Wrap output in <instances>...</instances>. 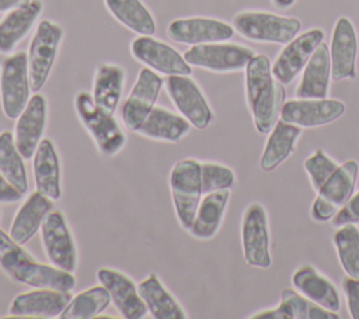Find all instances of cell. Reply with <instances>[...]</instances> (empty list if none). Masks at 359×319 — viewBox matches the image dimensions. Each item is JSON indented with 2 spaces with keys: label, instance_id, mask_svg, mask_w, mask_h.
I'll return each mask as SVG.
<instances>
[{
  "label": "cell",
  "instance_id": "30bf717a",
  "mask_svg": "<svg viewBox=\"0 0 359 319\" xmlns=\"http://www.w3.org/2000/svg\"><path fill=\"white\" fill-rule=\"evenodd\" d=\"M164 90L178 112L196 129H206L213 121V111L199 84L187 74L165 76Z\"/></svg>",
  "mask_w": 359,
  "mask_h": 319
},
{
  "label": "cell",
  "instance_id": "ac0fdd59",
  "mask_svg": "<svg viewBox=\"0 0 359 319\" xmlns=\"http://www.w3.org/2000/svg\"><path fill=\"white\" fill-rule=\"evenodd\" d=\"M48 122V100L41 93H32L28 104L15 118L14 142L24 159H32L38 145L43 139Z\"/></svg>",
  "mask_w": 359,
  "mask_h": 319
},
{
  "label": "cell",
  "instance_id": "1f68e13d",
  "mask_svg": "<svg viewBox=\"0 0 359 319\" xmlns=\"http://www.w3.org/2000/svg\"><path fill=\"white\" fill-rule=\"evenodd\" d=\"M108 13L125 28L137 35H154L157 24L142 0H104Z\"/></svg>",
  "mask_w": 359,
  "mask_h": 319
},
{
  "label": "cell",
  "instance_id": "5bb4252c",
  "mask_svg": "<svg viewBox=\"0 0 359 319\" xmlns=\"http://www.w3.org/2000/svg\"><path fill=\"white\" fill-rule=\"evenodd\" d=\"M164 87L163 77L149 67H142L136 80L121 105V121L123 126L135 132L154 108L158 94Z\"/></svg>",
  "mask_w": 359,
  "mask_h": 319
},
{
  "label": "cell",
  "instance_id": "d4e9b609",
  "mask_svg": "<svg viewBox=\"0 0 359 319\" xmlns=\"http://www.w3.org/2000/svg\"><path fill=\"white\" fill-rule=\"evenodd\" d=\"M292 284L296 291L320 306L332 312L341 309V297L337 287L313 266H299L292 274Z\"/></svg>",
  "mask_w": 359,
  "mask_h": 319
},
{
  "label": "cell",
  "instance_id": "277c9868",
  "mask_svg": "<svg viewBox=\"0 0 359 319\" xmlns=\"http://www.w3.org/2000/svg\"><path fill=\"white\" fill-rule=\"evenodd\" d=\"M168 184L177 221L184 230H189L203 195L201 162L192 157L177 160L171 167Z\"/></svg>",
  "mask_w": 359,
  "mask_h": 319
},
{
  "label": "cell",
  "instance_id": "83f0119b",
  "mask_svg": "<svg viewBox=\"0 0 359 319\" xmlns=\"http://www.w3.org/2000/svg\"><path fill=\"white\" fill-rule=\"evenodd\" d=\"M125 80L126 73L121 65L114 62L100 63L95 67L91 84L94 101L109 114H115L122 100Z\"/></svg>",
  "mask_w": 359,
  "mask_h": 319
},
{
  "label": "cell",
  "instance_id": "e575fe53",
  "mask_svg": "<svg viewBox=\"0 0 359 319\" xmlns=\"http://www.w3.org/2000/svg\"><path fill=\"white\" fill-rule=\"evenodd\" d=\"M339 264L345 275L359 278V228L355 223L338 226L332 235Z\"/></svg>",
  "mask_w": 359,
  "mask_h": 319
},
{
  "label": "cell",
  "instance_id": "ee69618b",
  "mask_svg": "<svg viewBox=\"0 0 359 319\" xmlns=\"http://www.w3.org/2000/svg\"><path fill=\"white\" fill-rule=\"evenodd\" d=\"M294 3H296V0H272V4L280 10H286V8L292 7Z\"/></svg>",
  "mask_w": 359,
  "mask_h": 319
},
{
  "label": "cell",
  "instance_id": "60d3db41",
  "mask_svg": "<svg viewBox=\"0 0 359 319\" xmlns=\"http://www.w3.org/2000/svg\"><path fill=\"white\" fill-rule=\"evenodd\" d=\"M24 194L18 191L1 173H0V204H14L22 200Z\"/></svg>",
  "mask_w": 359,
  "mask_h": 319
},
{
  "label": "cell",
  "instance_id": "b9f144b4",
  "mask_svg": "<svg viewBox=\"0 0 359 319\" xmlns=\"http://www.w3.org/2000/svg\"><path fill=\"white\" fill-rule=\"evenodd\" d=\"M251 319H292L286 306L280 302L278 306L271 309H264L251 316Z\"/></svg>",
  "mask_w": 359,
  "mask_h": 319
},
{
  "label": "cell",
  "instance_id": "d590c367",
  "mask_svg": "<svg viewBox=\"0 0 359 319\" xmlns=\"http://www.w3.org/2000/svg\"><path fill=\"white\" fill-rule=\"evenodd\" d=\"M280 302L286 306L292 319H338V312L328 311L318 304L310 301L296 289L285 288Z\"/></svg>",
  "mask_w": 359,
  "mask_h": 319
},
{
  "label": "cell",
  "instance_id": "3957f363",
  "mask_svg": "<svg viewBox=\"0 0 359 319\" xmlns=\"http://www.w3.org/2000/svg\"><path fill=\"white\" fill-rule=\"evenodd\" d=\"M73 103L80 124L91 136L98 152L107 157L116 156L126 145V135L114 114L101 108L91 93L86 90L77 91Z\"/></svg>",
  "mask_w": 359,
  "mask_h": 319
},
{
  "label": "cell",
  "instance_id": "f6af8a7d",
  "mask_svg": "<svg viewBox=\"0 0 359 319\" xmlns=\"http://www.w3.org/2000/svg\"><path fill=\"white\" fill-rule=\"evenodd\" d=\"M0 218H1V209H0Z\"/></svg>",
  "mask_w": 359,
  "mask_h": 319
},
{
  "label": "cell",
  "instance_id": "6da1fadb",
  "mask_svg": "<svg viewBox=\"0 0 359 319\" xmlns=\"http://www.w3.org/2000/svg\"><path fill=\"white\" fill-rule=\"evenodd\" d=\"M244 72L245 103L254 126L259 134L268 135L280 118V111L286 101L285 84L275 79L272 63L264 53H255Z\"/></svg>",
  "mask_w": 359,
  "mask_h": 319
},
{
  "label": "cell",
  "instance_id": "52a82bcc",
  "mask_svg": "<svg viewBox=\"0 0 359 319\" xmlns=\"http://www.w3.org/2000/svg\"><path fill=\"white\" fill-rule=\"evenodd\" d=\"M32 89L27 52L15 51L0 62V105L8 119H14L28 104Z\"/></svg>",
  "mask_w": 359,
  "mask_h": 319
},
{
  "label": "cell",
  "instance_id": "4fadbf2b",
  "mask_svg": "<svg viewBox=\"0 0 359 319\" xmlns=\"http://www.w3.org/2000/svg\"><path fill=\"white\" fill-rule=\"evenodd\" d=\"M129 51L135 60L158 74L189 76L192 73V66L182 53L153 35H136L129 44Z\"/></svg>",
  "mask_w": 359,
  "mask_h": 319
},
{
  "label": "cell",
  "instance_id": "f35d334b",
  "mask_svg": "<svg viewBox=\"0 0 359 319\" xmlns=\"http://www.w3.org/2000/svg\"><path fill=\"white\" fill-rule=\"evenodd\" d=\"M331 221L334 228H338L346 223H355V225L359 223V191L351 195L346 204L335 214V216Z\"/></svg>",
  "mask_w": 359,
  "mask_h": 319
},
{
  "label": "cell",
  "instance_id": "74e56055",
  "mask_svg": "<svg viewBox=\"0 0 359 319\" xmlns=\"http://www.w3.org/2000/svg\"><path fill=\"white\" fill-rule=\"evenodd\" d=\"M338 166L339 164L323 149L314 150L303 162V167L309 176L310 185L316 191L328 180V177L338 169Z\"/></svg>",
  "mask_w": 359,
  "mask_h": 319
},
{
  "label": "cell",
  "instance_id": "cb8c5ba5",
  "mask_svg": "<svg viewBox=\"0 0 359 319\" xmlns=\"http://www.w3.org/2000/svg\"><path fill=\"white\" fill-rule=\"evenodd\" d=\"M53 209V201L38 190L28 194L13 216L8 235L20 243H28L41 229L43 219Z\"/></svg>",
  "mask_w": 359,
  "mask_h": 319
},
{
  "label": "cell",
  "instance_id": "484cf974",
  "mask_svg": "<svg viewBox=\"0 0 359 319\" xmlns=\"http://www.w3.org/2000/svg\"><path fill=\"white\" fill-rule=\"evenodd\" d=\"M191 126L192 125L180 112L154 105L135 134L151 141L178 143L189 134Z\"/></svg>",
  "mask_w": 359,
  "mask_h": 319
},
{
  "label": "cell",
  "instance_id": "8992f818",
  "mask_svg": "<svg viewBox=\"0 0 359 319\" xmlns=\"http://www.w3.org/2000/svg\"><path fill=\"white\" fill-rule=\"evenodd\" d=\"M233 27L241 37L250 41L286 45L299 34L302 22L296 17L245 10L234 15Z\"/></svg>",
  "mask_w": 359,
  "mask_h": 319
},
{
  "label": "cell",
  "instance_id": "d6986e66",
  "mask_svg": "<svg viewBox=\"0 0 359 319\" xmlns=\"http://www.w3.org/2000/svg\"><path fill=\"white\" fill-rule=\"evenodd\" d=\"M97 280L102 284L111 297V304L125 319H142L149 311L142 299L137 284L125 273L111 268L100 267L95 273Z\"/></svg>",
  "mask_w": 359,
  "mask_h": 319
},
{
  "label": "cell",
  "instance_id": "9c48e42d",
  "mask_svg": "<svg viewBox=\"0 0 359 319\" xmlns=\"http://www.w3.org/2000/svg\"><path fill=\"white\" fill-rule=\"evenodd\" d=\"M182 55L194 67L213 73H233L244 70L255 52L248 46L223 41L192 45Z\"/></svg>",
  "mask_w": 359,
  "mask_h": 319
},
{
  "label": "cell",
  "instance_id": "8d00e7d4",
  "mask_svg": "<svg viewBox=\"0 0 359 319\" xmlns=\"http://www.w3.org/2000/svg\"><path fill=\"white\" fill-rule=\"evenodd\" d=\"M201 183L203 194L226 188L230 190L236 183V174L223 163L201 162Z\"/></svg>",
  "mask_w": 359,
  "mask_h": 319
},
{
  "label": "cell",
  "instance_id": "ffe728a7",
  "mask_svg": "<svg viewBox=\"0 0 359 319\" xmlns=\"http://www.w3.org/2000/svg\"><path fill=\"white\" fill-rule=\"evenodd\" d=\"M72 297V291L34 288L17 294L8 305L7 315L13 318H59Z\"/></svg>",
  "mask_w": 359,
  "mask_h": 319
},
{
  "label": "cell",
  "instance_id": "9a60e30c",
  "mask_svg": "<svg viewBox=\"0 0 359 319\" xmlns=\"http://www.w3.org/2000/svg\"><path fill=\"white\" fill-rule=\"evenodd\" d=\"M234 32L231 24L213 17H180L167 25V37L172 42L189 46L229 41Z\"/></svg>",
  "mask_w": 359,
  "mask_h": 319
},
{
  "label": "cell",
  "instance_id": "7a4b0ae2",
  "mask_svg": "<svg viewBox=\"0 0 359 319\" xmlns=\"http://www.w3.org/2000/svg\"><path fill=\"white\" fill-rule=\"evenodd\" d=\"M0 268L14 281L32 288H53L72 291L76 287L74 273L41 263L0 229Z\"/></svg>",
  "mask_w": 359,
  "mask_h": 319
},
{
  "label": "cell",
  "instance_id": "ab89813d",
  "mask_svg": "<svg viewBox=\"0 0 359 319\" xmlns=\"http://www.w3.org/2000/svg\"><path fill=\"white\" fill-rule=\"evenodd\" d=\"M346 306L352 319H359V278L345 277L341 282Z\"/></svg>",
  "mask_w": 359,
  "mask_h": 319
},
{
  "label": "cell",
  "instance_id": "f546056e",
  "mask_svg": "<svg viewBox=\"0 0 359 319\" xmlns=\"http://www.w3.org/2000/svg\"><path fill=\"white\" fill-rule=\"evenodd\" d=\"M302 134L303 128L279 118L268 134V139L259 159L261 169L264 171H272L280 166L294 152Z\"/></svg>",
  "mask_w": 359,
  "mask_h": 319
},
{
  "label": "cell",
  "instance_id": "d6a6232c",
  "mask_svg": "<svg viewBox=\"0 0 359 319\" xmlns=\"http://www.w3.org/2000/svg\"><path fill=\"white\" fill-rule=\"evenodd\" d=\"M111 304V297L102 284L91 285L72 297L59 319H91L102 313Z\"/></svg>",
  "mask_w": 359,
  "mask_h": 319
},
{
  "label": "cell",
  "instance_id": "7c38bea8",
  "mask_svg": "<svg viewBox=\"0 0 359 319\" xmlns=\"http://www.w3.org/2000/svg\"><path fill=\"white\" fill-rule=\"evenodd\" d=\"M241 247L248 266L269 268L272 264L271 236L266 209L259 202L250 204L241 218Z\"/></svg>",
  "mask_w": 359,
  "mask_h": 319
},
{
  "label": "cell",
  "instance_id": "f1b7e54d",
  "mask_svg": "<svg viewBox=\"0 0 359 319\" xmlns=\"http://www.w3.org/2000/svg\"><path fill=\"white\" fill-rule=\"evenodd\" d=\"M229 188L203 194V197L199 201L192 226L188 230L191 236L201 240H208L216 236L222 226L226 208L229 205Z\"/></svg>",
  "mask_w": 359,
  "mask_h": 319
},
{
  "label": "cell",
  "instance_id": "4316f807",
  "mask_svg": "<svg viewBox=\"0 0 359 319\" xmlns=\"http://www.w3.org/2000/svg\"><path fill=\"white\" fill-rule=\"evenodd\" d=\"M331 58L330 48L321 42L303 69L302 79L296 87V98H325L330 91Z\"/></svg>",
  "mask_w": 359,
  "mask_h": 319
},
{
  "label": "cell",
  "instance_id": "44dd1931",
  "mask_svg": "<svg viewBox=\"0 0 359 319\" xmlns=\"http://www.w3.org/2000/svg\"><path fill=\"white\" fill-rule=\"evenodd\" d=\"M358 37L352 21L348 17H339L334 25L330 58L331 79L335 82L356 77Z\"/></svg>",
  "mask_w": 359,
  "mask_h": 319
},
{
  "label": "cell",
  "instance_id": "8fae6325",
  "mask_svg": "<svg viewBox=\"0 0 359 319\" xmlns=\"http://www.w3.org/2000/svg\"><path fill=\"white\" fill-rule=\"evenodd\" d=\"M43 253L55 267L74 273L79 264V253L73 233L62 211L52 209L39 229Z\"/></svg>",
  "mask_w": 359,
  "mask_h": 319
},
{
  "label": "cell",
  "instance_id": "4dcf8cb0",
  "mask_svg": "<svg viewBox=\"0 0 359 319\" xmlns=\"http://www.w3.org/2000/svg\"><path fill=\"white\" fill-rule=\"evenodd\" d=\"M137 289L144 301L149 313L154 319H185L187 313L180 305L177 298L164 287L158 275L154 273L147 274L140 282Z\"/></svg>",
  "mask_w": 359,
  "mask_h": 319
},
{
  "label": "cell",
  "instance_id": "7402d4cb",
  "mask_svg": "<svg viewBox=\"0 0 359 319\" xmlns=\"http://www.w3.org/2000/svg\"><path fill=\"white\" fill-rule=\"evenodd\" d=\"M43 11L42 0L28 3L4 13L0 18V55L15 52L17 45L29 34Z\"/></svg>",
  "mask_w": 359,
  "mask_h": 319
},
{
  "label": "cell",
  "instance_id": "e0dca14e",
  "mask_svg": "<svg viewBox=\"0 0 359 319\" xmlns=\"http://www.w3.org/2000/svg\"><path fill=\"white\" fill-rule=\"evenodd\" d=\"M324 41L321 28H310L296 35L279 52L272 63V73L282 84L292 83L304 69L316 48Z\"/></svg>",
  "mask_w": 359,
  "mask_h": 319
},
{
  "label": "cell",
  "instance_id": "836d02e7",
  "mask_svg": "<svg viewBox=\"0 0 359 319\" xmlns=\"http://www.w3.org/2000/svg\"><path fill=\"white\" fill-rule=\"evenodd\" d=\"M24 156L15 146L11 131L0 132V173L22 194L28 191V176Z\"/></svg>",
  "mask_w": 359,
  "mask_h": 319
},
{
  "label": "cell",
  "instance_id": "ba28073f",
  "mask_svg": "<svg viewBox=\"0 0 359 319\" xmlns=\"http://www.w3.org/2000/svg\"><path fill=\"white\" fill-rule=\"evenodd\" d=\"M359 173V163L349 159L338 166L328 180L317 190L310 216L316 222H328L346 204L353 194Z\"/></svg>",
  "mask_w": 359,
  "mask_h": 319
},
{
  "label": "cell",
  "instance_id": "2e32d148",
  "mask_svg": "<svg viewBox=\"0 0 359 319\" xmlns=\"http://www.w3.org/2000/svg\"><path fill=\"white\" fill-rule=\"evenodd\" d=\"M345 110V103L337 98H294L285 101L280 119L300 128H317L339 119Z\"/></svg>",
  "mask_w": 359,
  "mask_h": 319
},
{
  "label": "cell",
  "instance_id": "7bdbcfd3",
  "mask_svg": "<svg viewBox=\"0 0 359 319\" xmlns=\"http://www.w3.org/2000/svg\"><path fill=\"white\" fill-rule=\"evenodd\" d=\"M29 0H0V14H4L15 7H20L25 3H28Z\"/></svg>",
  "mask_w": 359,
  "mask_h": 319
},
{
  "label": "cell",
  "instance_id": "603a6c76",
  "mask_svg": "<svg viewBox=\"0 0 359 319\" xmlns=\"http://www.w3.org/2000/svg\"><path fill=\"white\" fill-rule=\"evenodd\" d=\"M32 176L35 190L57 201L62 197V169L55 142L43 138L32 156Z\"/></svg>",
  "mask_w": 359,
  "mask_h": 319
},
{
  "label": "cell",
  "instance_id": "5b68a950",
  "mask_svg": "<svg viewBox=\"0 0 359 319\" xmlns=\"http://www.w3.org/2000/svg\"><path fill=\"white\" fill-rule=\"evenodd\" d=\"M63 35V28L52 20H41L35 27L27 52L32 93L41 91L46 84L56 62Z\"/></svg>",
  "mask_w": 359,
  "mask_h": 319
}]
</instances>
